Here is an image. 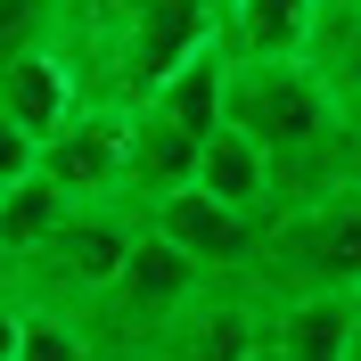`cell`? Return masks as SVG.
Here are the masks:
<instances>
[{
    "label": "cell",
    "instance_id": "ba28073f",
    "mask_svg": "<svg viewBox=\"0 0 361 361\" xmlns=\"http://www.w3.org/2000/svg\"><path fill=\"white\" fill-rule=\"evenodd\" d=\"M353 353V295H279L271 361H345Z\"/></svg>",
    "mask_w": 361,
    "mask_h": 361
},
{
    "label": "cell",
    "instance_id": "277c9868",
    "mask_svg": "<svg viewBox=\"0 0 361 361\" xmlns=\"http://www.w3.org/2000/svg\"><path fill=\"white\" fill-rule=\"evenodd\" d=\"M148 222L173 238L180 255H197L214 279H247V263H255V247H263V214H247V205H230V197H214V189H173V197L148 214Z\"/></svg>",
    "mask_w": 361,
    "mask_h": 361
},
{
    "label": "cell",
    "instance_id": "52a82bcc",
    "mask_svg": "<svg viewBox=\"0 0 361 361\" xmlns=\"http://www.w3.org/2000/svg\"><path fill=\"white\" fill-rule=\"evenodd\" d=\"M197 189H214V197L247 205V214H279V164H271V148L255 132H238V123H222V132L197 148Z\"/></svg>",
    "mask_w": 361,
    "mask_h": 361
},
{
    "label": "cell",
    "instance_id": "7a4b0ae2",
    "mask_svg": "<svg viewBox=\"0 0 361 361\" xmlns=\"http://www.w3.org/2000/svg\"><path fill=\"white\" fill-rule=\"evenodd\" d=\"M140 238H148V214H140L132 197H82L42 247L25 255V263H8V304H58V312H82L90 295L132 263Z\"/></svg>",
    "mask_w": 361,
    "mask_h": 361
},
{
    "label": "cell",
    "instance_id": "5b68a950",
    "mask_svg": "<svg viewBox=\"0 0 361 361\" xmlns=\"http://www.w3.org/2000/svg\"><path fill=\"white\" fill-rule=\"evenodd\" d=\"M197 148L205 140H189L180 123H164L157 107H140L132 115V157H123V197H132L140 214H157L173 189L197 180Z\"/></svg>",
    "mask_w": 361,
    "mask_h": 361
},
{
    "label": "cell",
    "instance_id": "8fae6325",
    "mask_svg": "<svg viewBox=\"0 0 361 361\" xmlns=\"http://www.w3.org/2000/svg\"><path fill=\"white\" fill-rule=\"evenodd\" d=\"M304 58H312V66L329 74V90L361 115V0H329V8H320V33H312Z\"/></svg>",
    "mask_w": 361,
    "mask_h": 361
},
{
    "label": "cell",
    "instance_id": "6da1fadb",
    "mask_svg": "<svg viewBox=\"0 0 361 361\" xmlns=\"http://www.w3.org/2000/svg\"><path fill=\"white\" fill-rule=\"evenodd\" d=\"M247 288L263 304H279V295H361V189L279 205L247 263Z\"/></svg>",
    "mask_w": 361,
    "mask_h": 361
},
{
    "label": "cell",
    "instance_id": "4fadbf2b",
    "mask_svg": "<svg viewBox=\"0 0 361 361\" xmlns=\"http://www.w3.org/2000/svg\"><path fill=\"white\" fill-rule=\"evenodd\" d=\"M99 361H140V353H99Z\"/></svg>",
    "mask_w": 361,
    "mask_h": 361
},
{
    "label": "cell",
    "instance_id": "30bf717a",
    "mask_svg": "<svg viewBox=\"0 0 361 361\" xmlns=\"http://www.w3.org/2000/svg\"><path fill=\"white\" fill-rule=\"evenodd\" d=\"M74 205H82V197H66V189H58L49 173L0 180V255H8V263H25V255L42 247V238H49L58 222H66Z\"/></svg>",
    "mask_w": 361,
    "mask_h": 361
},
{
    "label": "cell",
    "instance_id": "3957f363",
    "mask_svg": "<svg viewBox=\"0 0 361 361\" xmlns=\"http://www.w3.org/2000/svg\"><path fill=\"white\" fill-rule=\"evenodd\" d=\"M90 107L82 58H74L58 33H33V42H8V66H0V123L33 140H58L74 115Z\"/></svg>",
    "mask_w": 361,
    "mask_h": 361
},
{
    "label": "cell",
    "instance_id": "7c38bea8",
    "mask_svg": "<svg viewBox=\"0 0 361 361\" xmlns=\"http://www.w3.org/2000/svg\"><path fill=\"white\" fill-rule=\"evenodd\" d=\"M345 361H361V295H353V353H345Z\"/></svg>",
    "mask_w": 361,
    "mask_h": 361
},
{
    "label": "cell",
    "instance_id": "9c48e42d",
    "mask_svg": "<svg viewBox=\"0 0 361 361\" xmlns=\"http://www.w3.org/2000/svg\"><path fill=\"white\" fill-rule=\"evenodd\" d=\"M320 8L329 0H222L230 49L238 58H304L320 33Z\"/></svg>",
    "mask_w": 361,
    "mask_h": 361
},
{
    "label": "cell",
    "instance_id": "8992f818",
    "mask_svg": "<svg viewBox=\"0 0 361 361\" xmlns=\"http://www.w3.org/2000/svg\"><path fill=\"white\" fill-rule=\"evenodd\" d=\"M230 58H238L230 33H222V42H205L189 66H173L157 90H148V107H157L164 123H180L189 140H214V132L230 123Z\"/></svg>",
    "mask_w": 361,
    "mask_h": 361
}]
</instances>
